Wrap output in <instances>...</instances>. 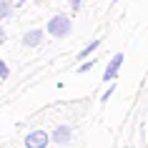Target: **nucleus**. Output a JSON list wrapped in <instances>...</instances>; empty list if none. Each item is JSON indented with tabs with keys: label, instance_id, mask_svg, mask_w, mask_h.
Here are the masks:
<instances>
[{
	"label": "nucleus",
	"instance_id": "1",
	"mask_svg": "<svg viewBox=\"0 0 148 148\" xmlns=\"http://www.w3.org/2000/svg\"><path fill=\"white\" fill-rule=\"evenodd\" d=\"M70 28H73V23H70L68 15H53L50 23H48V33H50L53 38H65L70 33Z\"/></svg>",
	"mask_w": 148,
	"mask_h": 148
},
{
	"label": "nucleus",
	"instance_id": "2",
	"mask_svg": "<svg viewBox=\"0 0 148 148\" xmlns=\"http://www.w3.org/2000/svg\"><path fill=\"white\" fill-rule=\"evenodd\" d=\"M48 133L45 131H33L25 136V148H48Z\"/></svg>",
	"mask_w": 148,
	"mask_h": 148
},
{
	"label": "nucleus",
	"instance_id": "3",
	"mask_svg": "<svg viewBox=\"0 0 148 148\" xmlns=\"http://www.w3.org/2000/svg\"><path fill=\"white\" fill-rule=\"evenodd\" d=\"M121 65H123V53H116L113 58H110L106 73H103V80H113L118 75V70H121Z\"/></svg>",
	"mask_w": 148,
	"mask_h": 148
},
{
	"label": "nucleus",
	"instance_id": "4",
	"mask_svg": "<svg viewBox=\"0 0 148 148\" xmlns=\"http://www.w3.org/2000/svg\"><path fill=\"white\" fill-rule=\"evenodd\" d=\"M40 43H43V30L40 28H33V30H28L23 35V45L25 48H38Z\"/></svg>",
	"mask_w": 148,
	"mask_h": 148
},
{
	"label": "nucleus",
	"instance_id": "5",
	"mask_svg": "<svg viewBox=\"0 0 148 148\" xmlns=\"http://www.w3.org/2000/svg\"><path fill=\"white\" fill-rule=\"evenodd\" d=\"M53 140L55 143H70V125H58V128H55L53 131Z\"/></svg>",
	"mask_w": 148,
	"mask_h": 148
},
{
	"label": "nucleus",
	"instance_id": "6",
	"mask_svg": "<svg viewBox=\"0 0 148 148\" xmlns=\"http://www.w3.org/2000/svg\"><path fill=\"white\" fill-rule=\"evenodd\" d=\"M98 45H101V40H90V43H88V45L83 48V50H80V58H88V55L93 53V50H95Z\"/></svg>",
	"mask_w": 148,
	"mask_h": 148
},
{
	"label": "nucleus",
	"instance_id": "7",
	"mask_svg": "<svg viewBox=\"0 0 148 148\" xmlns=\"http://www.w3.org/2000/svg\"><path fill=\"white\" fill-rule=\"evenodd\" d=\"M0 18H3V20L10 18V3H0Z\"/></svg>",
	"mask_w": 148,
	"mask_h": 148
},
{
	"label": "nucleus",
	"instance_id": "8",
	"mask_svg": "<svg viewBox=\"0 0 148 148\" xmlns=\"http://www.w3.org/2000/svg\"><path fill=\"white\" fill-rule=\"evenodd\" d=\"M8 73H10V70H8V63H3V60H0V78H3V80H8Z\"/></svg>",
	"mask_w": 148,
	"mask_h": 148
},
{
	"label": "nucleus",
	"instance_id": "9",
	"mask_svg": "<svg viewBox=\"0 0 148 148\" xmlns=\"http://www.w3.org/2000/svg\"><path fill=\"white\" fill-rule=\"evenodd\" d=\"M113 90H116V86H110L108 90H106V93H103V103H106V101H108V98H110V95H113Z\"/></svg>",
	"mask_w": 148,
	"mask_h": 148
},
{
	"label": "nucleus",
	"instance_id": "10",
	"mask_svg": "<svg viewBox=\"0 0 148 148\" xmlns=\"http://www.w3.org/2000/svg\"><path fill=\"white\" fill-rule=\"evenodd\" d=\"M93 63H95V60H90V63H83V65H80L78 70H80V73H86V70H90V68H93Z\"/></svg>",
	"mask_w": 148,
	"mask_h": 148
},
{
	"label": "nucleus",
	"instance_id": "11",
	"mask_svg": "<svg viewBox=\"0 0 148 148\" xmlns=\"http://www.w3.org/2000/svg\"><path fill=\"white\" fill-rule=\"evenodd\" d=\"M80 3H83V0H70V8H73V10H80Z\"/></svg>",
	"mask_w": 148,
	"mask_h": 148
},
{
	"label": "nucleus",
	"instance_id": "12",
	"mask_svg": "<svg viewBox=\"0 0 148 148\" xmlns=\"http://www.w3.org/2000/svg\"><path fill=\"white\" fill-rule=\"evenodd\" d=\"M25 0H13V5H23Z\"/></svg>",
	"mask_w": 148,
	"mask_h": 148
}]
</instances>
